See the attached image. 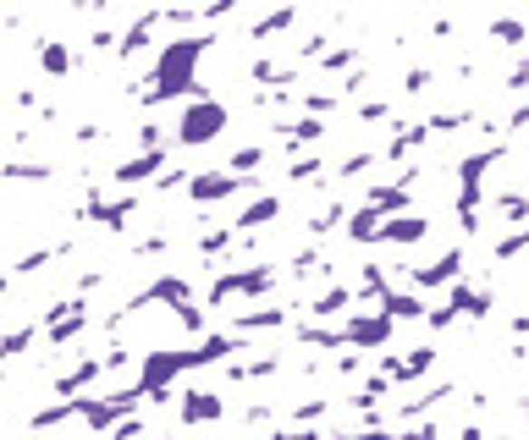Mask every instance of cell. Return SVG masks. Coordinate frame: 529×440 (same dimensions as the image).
Listing matches in <instances>:
<instances>
[{"mask_svg":"<svg viewBox=\"0 0 529 440\" xmlns=\"http://www.w3.org/2000/svg\"><path fill=\"white\" fill-rule=\"evenodd\" d=\"M155 166H160V149H155V155H139V160H127V166H116V182H127V187H132V182H144Z\"/></svg>","mask_w":529,"mask_h":440,"instance_id":"obj_3","label":"cell"},{"mask_svg":"<svg viewBox=\"0 0 529 440\" xmlns=\"http://www.w3.org/2000/svg\"><path fill=\"white\" fill-rule=\"evenodd\" d=\"M216 413H221V402H216L210 391H193V397L182 402V418H188V424H198V418H216Z\"/></svg>","mask_w":529,"mask_h":440,"instance_id":"obj_2","label":"cell"},{"mask_svg":"<svg viewBox=\"0 0 529 440\" xmlns=\"http://www.w3.org/2000/svg\"><path fill=\"white\" fill-rule=\"evenodd\" d=\"M221 121H226L221 105H198V110H188V116H182V143H205Z\"/></svg>","mask_w":529,"mask_h":440,"instance_id":"obj_1","label":"cell"},{"mask_svg":"<svg viewBox=\"0 0 529 440\" xmlns=\"http://www.w3.org/2000/svg\"><path fill=\"white\" fill-rule=\"evenodd\" d=\"M0 177H17V182H44V177H50V166H6Z\"/></svg>","mask_w":529,"mask_h":440,"instance_id":"obj_5","label":"cell"},{"mask_svg":"<svg viewBox=\"0 0 529 440\" xmlns=\"http://www.w3.org/2000/svg\"><path fill=\"white\" fill-rule=\"evenodd\" d=\"M0 286H6V281H0Z\"/></svg>","mask_w":529,"mask_h":440,"instance_id":"obj_6","label":"cell"},{"mask_svg":"<svg viewBox=\"0 0 529 440\" xmlns=\"http://www.w3.org/2000/svg\"><path fill=\"white\" fill-rule=\"evenodd\" d=\"M39 66H44V72H55V78H61V72L72 66V55H66L61 44H39Z\"/></svg>","mask_w":529,"mask_h":440,"instance_id":"obj_4","label":"cell"}]
</instances>
